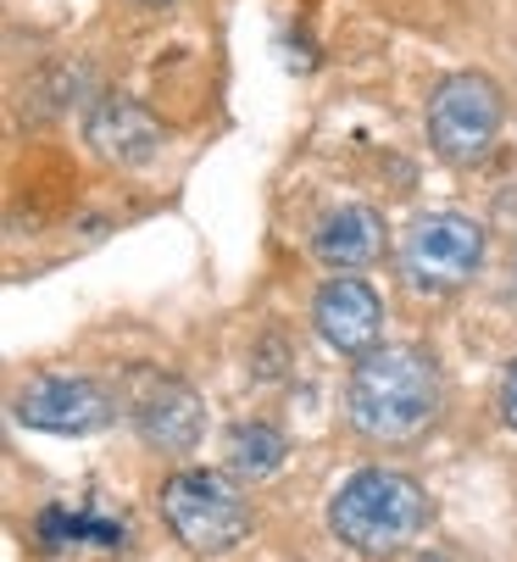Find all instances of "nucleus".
Listing matches in <instances>:
<instances>
[{
    "label": "nucleus",
    "instance_id": "nucleus-5",
    "mask_svg": "<svg viewBox=\"0 0 517 562\" xmlns=\"http://www.w3.org/2000/svg\"><path fill=\"white\" fill-rule=\"evenodd\" d=\"M501 117H506V95L484 72H446L428 90V139H435L446 162H479L501 134Z\"/></svg>",
    "mask_w": 517,
    "mask_h": 562
},
{
    "label": "nucleus",
    "instance_id": "nucleus-14",
    "mask_svg": "<svg viewBox=\"0 0 517 562\" xmlns=\"http://www.w3.org/2000/svg\"><path fill=\"white\" fill-rule=\"evenodd\" d=\"M417 562H451V557H440V551H423Z\"/></svg>",
    "mask_w": 517,
    "mask_h": 562
},
{
    "label": "nucleus",
    "instance_id": "nucleus-6",
    "mask_svg": "<svg viewBox=\"0 0 517 562\" xmlns=\"http://www.w3.org/2000/svg\"><path fill=\"white\" fill-rule=\"evenodd\" d=\"M12 413L23 429H40V435H61V440H78V435H101L112 418H117V401L106 384L95 379H78V373H40L18 390Z\"/></svg>",
    "mask_w": 517,
    "mask_h": 562
},
{
    "label": "nucleus",
    "instance_id": "nucleus-7",
    "mask_svg": "<svg viewBox=\"0 0 517 562\" xmlns=\"http://www.w3.org/2000/svg\"><path fill=\"white\" fill-rule=\"evenodd\" d=\"M134 429L161 457H190L206 435V401L172 373H145L134 384Z\"/></svg>",
    "mask_w": 517,
    "mask_h": 562
},
{
    "label": "nucleus",
    "instance_id": "nucleus-9",
    "mask_svg": "<svg viewBox=\"0 0 517 562\" xmlns=\"http://www.w3.org/2000/svg\"><path fill=\"white\" fill-rule=\"evenodd\" d=\"M83 139L112 168H150L167 134L150 117V106H139L134 95H101L90 106V117H83Z\"/></svg>",
    "mask_w": 517,
    "mask_h": 562
},
{
    "label": "nucleus",
    "instance_id": "nucleus-4",
    "mask_svg": "<svg viewBox=\"0 0 517 562\" xmlns=\"http://www.w3.org/2000/svg\"><path fill=\"white\" fill-rule=\"evenodd\" d=\"M484 268V228L462 212H428L401 234V279L417 295H457Z\"/></svg>",
    "mask_w": 517,
    "mask_h": 562
},
{
    "label": "nucleus",
    "instance_id": "nucleus-10",
    "mask_svg": "<svg viewBox=\"0 0 517 562\" xmlns=\"http://www.w3.org/2000/svg\"><path fill=\"white\" fill-rule=\"evenodd\" d=\"M312 257L328 268V273H357L368 262L384 257V217L373 206H334L317 234H312Z\"/></svg>",
    "mask_w": 517,
    "mask_h": 562
},
{
    "label": "nucleus",
    "instance_id": "nucleus-11",
    "mask_svg": "<svg viewBox=\"0 0 517 562\" xmlns=\"http://www.w3.org/2000/svg\"><path fill=\"white\" fill-rule=\"evenodd\" d=\"M34 540L61 557V551H117L123 546V518L90 507V502H50L34 518Z\"/></svg>",
    "mask_w": 517,
    "mask_h": 562
},
{
    "label": "nucleus",
    "instance_id": "nucleus-2",
    "mask_svg": "<svg viewBox=\"0 0 517 562\" xmlns=\"http://www.w3.org/2000/svg\"><path fill=\"white\" fill-rule=\"evenodd\" d=\"M423 524H428V491L412 473H395V468L351 473L328 502V529L362 557H390L412 546Z\"/></svg>",
    "mask_w": 517,
    "mask_h": 562
},
{
    "label": "nucleus",
    "instance_id": "nucleus-1",
    "mask_svg": "<svg viewBox=\"0 0 517 562\" xmlns=\"http://www.w3.org/2000/svg\"><path fill=\"white\" fill-rule=\"evenodd\" d=\"M446 407L440 362L417 346H379L357 357V373L345 384V418L368 446H412L435 429Z\"/></svg>",
    "mask_w": 517,
    "mask_h": 562
},
{
    "label": "nucleus",
    "instance_id": "nucleus-15",
    "mask_svg": "<svg viewBox=\"0 0 517 562\" xmlns=\"http://www.w3.org/2000/svg\"><path fill=\"white\" fill-rule=\"evenodd\" d=\"M139 7H172V0H139Z\"/></svg>",
    "mask_w": 517,
    "mask_h": 562
},
{
    "label": "nucleus",
    "instance_id": "nucleus-12",
    "mask_svg": "<svg viewBox=\"0 0 517 562\" xmlns=\"http://www.w3.org/2000/svg\"><path fill=\"white\" fill-rule=\"evenodd\" d=\"M284 457H290V435L273 429V424H262V418L234 424L228 440H223L228 473H234V479H250V485H256V479H273V473L284 468Z\"/></svg>",
    "mask_w": 517,
    "mask_h": 562
},
{
    "label": "nucleus",
    "instance_id": "nucleus-13",
    "mask_svg": "<svg viewBox=\"0 0 517 562\" xmlns=\"http://www.w3.org/2000/svg\"><path fill=\"white\" fill-rule=\"evenodd\" d=\"M501 424L517 429V362H506V373H501Z\"/></svg>",
    "mask_w": 517,
    "mask_h": 562
},
{
    "label": "nucleus",
    "instance_id": "nucleus-3",
    "mask_svg": "<svg viewBox=\"0 0 517 562\" xmlns=\"http://www.w3.org/2000/svg\"><path fill=\"white\" fill-rule=\"evenodd\" d=\"M161 518L195 557H228L250 535V502L234 485V473L179 468L161 485Z\"/></svg>",
    "mask_w": 517,
    "mask_h": 562
},
{
    "label": "nucleus",
    "instance_id": "nucleus-8",
    "mask_svg": "<svg viewBox=\"0 0 517 562\" xmlns=\"http://www.w3.org/2000/svg\"><path fill=\"white\" fill-rule=\"evenodd\" d=\"M312 329L339 357H368L384 340V301L357 273H328V284L312 301Z\"/></svg>",
    "mask_w": 517,
    "mask_h": 562
}]
</instances>
